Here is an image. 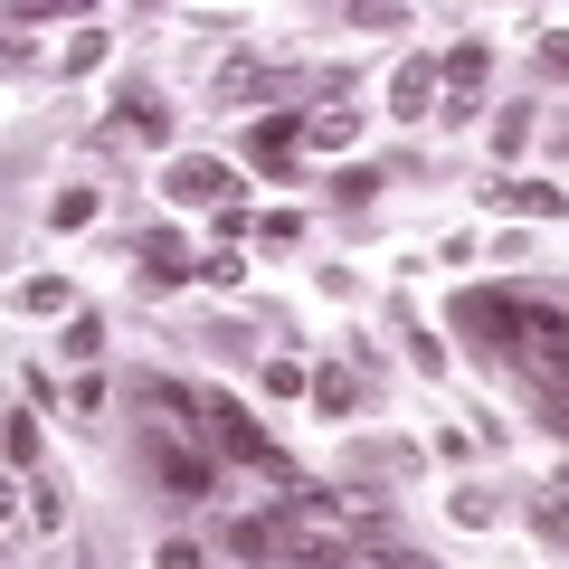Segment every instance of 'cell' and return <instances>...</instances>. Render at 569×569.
<instances>
[{"instance_id": "1", "label": "cell", "mask_w": 569, "mask_h": 569, "mask_svg": "<svg viewBox=\"0 0 569 569\" xmlns=\"http://www.w3.org/2000/svg\"><path fill=\"white\" fill-rule=\"evenodd\" d=\"M456 332H475V351H485V361H522V305H512V295L466 284V295H456Z\"/></svg>"}, {"instance_id": "2", "label": "cell", "mask_w": 569, "mask_h": 569, "mask_svg": "<svg viewBox=\"0 0 569 569\" xmlns=\"http://www.w3.org/2000/svg\"><path fill=\"white\" fill-rule=\"evenodd\" d=\"M200 408H209V427H219V447H228V456H238V466H257V475H266V485H284V493L305 485V475L284 466V456H276V447H266V427H257V418H247V408H238V399H200Z\"/></svg>"}, {"instance_id": "3", "label": "cell", "mask_w": 569, "mask_h": 569, "mask_svg": "<svg viewBox=\"0 0 569 569\" xmlns=\"http://www.w3.org/2000/svg\"><path fill=\"white\" fill-rule=\"evenodd\" d=\"M512 305H522V361L569 380V305L560 295H512Z\"/></svg>"}, {"instance_id": "4", "label": "cell", "mask_w": 569, "mask_h": 569, "mask_svg": "<svg viewBox=\"0 0 569 569\" xmlns=\"http://www.w3.org/2000/svg\"><path fill=\"white\" fill-rule=\"evenodd\" d=\"M485 67H493L485 39H456V48H447V114H456V123L485 114Z\"/></svg>"}, {"instance_id": "5", "label": "cell", "mask_w": 569, "mask_h": 569, "mask_svg": "<svg viewBox=\"0 0 569 569\" xmlns=\"http://www.w3.org/2000/svg\"><path fill=\"white\" fill-rule=\"evenodd\" d=\"M228 190H238V181H228L219 162H190V152L162 171V200H171V209H228Z\"/></svg>"}, {"instance_id": "6", "label": "cell", "mask_w": 569, "mask_h": 569, "mask_svg": "<svg viewBox=\"0 0 569 569\" xmlns=\"http://www.w3.org/2000/svg\"><path fill=\"white\" fill-rule=\"evenodd\" d=\"M152 475H162V493H171V503H200V493L219 485V475H209V456H190L181 437H152Z\"/></svg>"}, {"instance_id": "7", "label": "cell", "mask_w": 569, "mask_h": 569, "mask_svg": "<svg viewBox=\"0 0 569 569\" xmlns=\"http://www.w3.org/2000/svg\"><path fill=\"white\" fill-rule=\"evenodd\" d=\"M295 142H305V114H257V123H247V162L284 171V162H295Z\"/></svg>"}, {"instance_id": "8", "label": "cell", "mask_w": 569, "mask_h": 569, "mask_svg": "<svg viewBox=\"0 0 569 569\" xmlns=\"http://www.w3.org/2000/svg\"><path fill=\"white\" fill-rule=\"evenodd\" d=\"M437 86H447V67H437V58H408L399 77H389V114H399V123H418L427 104H437Z\"/></svg>"}, {"instance_id": "9", "label": "cell", "mask_w": 569, "mask_h": 569, "mask_svg": "<svg viewBox=\"0 0 569 569\" xmlns=\"http://www.w3.org/2000/svg\"><path fill=\"white\" fill-rule=\"evenodd\" d=\"M485 200L512 209V219H569V190H550V181H485Z\"/></svg>"}, {"instance_id": "10", "label": "cell", "mask_w": 569, "mask_h": 569, "mask_svg": "<svg viewBox=\"0 0 569 569\" xmlns=\"http://www.w3.org/2000/svg\"><path fill=\"white\" fill-rule=\"evenodd\" d=\"M114 114H123V133H133V142H171V104L152 96V86H123Z\"/></svg>"}, {"instance_id": "11", "label": "cell", "mask_w": 569, "mask_h": 569, "mask_svg": "<svg viewBox=\"0 0 569 569\" xmlns=\"http://www.w3.org/2000/svg\"><path fill=\"white\" fill-rule=\"evenodd\" d=\"M351 133H361V114H351V96H342V104H313V114H305V142H323V152H342Z\"/></svg>"}, {"instance_id": "12", "label": "cell", "mask_w": 569, "mask_h": 569, "mask_svg": "<svg viewBox=\"0 0 569 569\" xmlns=\"http://www.w3.org/2000/svg\"><path fill=\"white\" fill-rule=\"evenodd\" d=\"M313 408H323V418H351V408H361V380H351V370H313Z\"/></svg>"}, {"instance_id": "13", "label": "cell", "mask_w": 569, "mask_h": 569, "mask_svg": "<svg viewBox=\"0 0 569 569\" xmlns=\"http://www.w3.org/2000/svg\"><path fill=\"white\" fill-rule=\"evenodd\" d=\"M266 86H276V77H266L257 58H228L219 67V104H247V96H266Z\"/></svg>"}, {"instance_id": "14", "label": "cell", "mask_w": 569, "mask_h": 569, "mask_svg": "<svg viewBox=\"0 0 569 569\" xmlns=\"http://www.w3.org/2000/svg\"><path fill=\"white\" fill-rule=\"evenodd\" d=\"M389 190V171H370V162H351V171H332V200L342 209H361V200H380Z\"/></svg>"}, {"instance_id": "15", "label": "cell", "mask_w": 569, "mask_h": 569, "mask_svg": "<svg viewBox=\"0 0 569 569\" xmlns=\"http://www.w3.org/2000/svg\"><path fill=\"white\" fill-rule=\"evenodd\" d=\"M96 209H104V200L77 181V190H58V200H48V228H96Z\"/></svg>"}, {"instance_id": "16", "label": "cell", "mask_w": 569, "mask_h": 569, "mask_svg": "<svg viewBox=\"0 0 569 569\" xmlns=\"http://www.w3.org/2000/svg\"><path fill=\"white\" fill-rule=\"evenodd\" d=\"M20 512H29L39 531H58V522H67V503H58V485H48V475H39V485H20Z\"/></svg>"}, {"instance_id": "17", "label": "cell", "mask_w": 569, "mask_h": 569, "mask_svg": "<svg viewBox=\"0 0 569 569\" xmlns=\"http://www.w3.org/2000/svg\"><path fill=\"white\" fill-rule=\"evenodd\" d=\"M67 77H96V67H104V29H77V39H67Z\"/></svg>"}, {"instance_id": "18", "label": "cell", "mask_w": 569, "mask_h": 569, "mask_svg": "<svg viewBox=\"0 0 569 569\" xmlns=\"http://www.w3.org/2000/svg\"><path fill=\"white\" fill-rule=\"evenodd\" d=\"M531 142V104H503V114H493V152H522Z\"/></svg>"}, {"instance_id": "19", "label": "cell", "mask_w": 569, "mask_h": 569, "mask_svg": "<svg viewBox=\"0 0 569 569\" xmlns=\"http://www.w3.org/2000/svg\"><path fill=\"white\" fill-rule=\"evenodd\" d=\"M67 351L96 361V351H104V313H67Z\"/></svg>"}, {"instance_id": "20", "label": "cell", "mask_w": 569, "mask_h": 569, "mask_svg": "<svg viewBox=\"0 0 569 569\" xmlns=\"http://www.w3.org/2000/svg\"><path fill=\"white\" fill-rule=\"evenodd\" d=\"M20 305H29V313H67V284H58V276H29Z\"/></svg>"}, {"instance_id": "21", "label": "cell", "mask_w": 569, "mask_h": 569, "mask_svg": "<svg viewBox=\"0 0 569 569\" xmlns=\"http://www.w3.org/2000/svg\"><path fill=\"white\" fill-rule=\"evenodd\" d=\"M399 342H408V361H418V370H447V342H427L418 323H399Z\"/></svg>"}, {"instance_id": "22", "label": "cell", "mask_w": 569, "mask_h": 569, "mask_svg": "<svg viewBox=\"0 0 569 569\" xmlns=\"http://www.w3.org/2000/svg\"><path fill=\"white\" fill-rule=\"evenodd\" d=\"M238 276H247L238 247H209V257H200V284H238Z\"/></svg>"}, {"instance_id": "23", "label": "cell", "mask_w": 569, "mask_h": 569, "mask_svg": "<svg viewBox=\"0 0 569 569\" xmlns=\"http://www.w3.org/2000/svg\"><path fill=\"white\" fill-rule=\"evenodd\" d=\"M541 541H569V503H541Z\"/></svg>"}, {"instance_id": "24", "label": "cell", "mask_w": 569, "mask_h": 569, "mask_svg": "<svg viewBox=\"0 0 569 569\" xmlns=\"http://www.w3.org/2000/svg\"><path fill=\"white\" fill-rule=\"evenodd\" d=\"M162 569H209V560H200L190 541H162Z\"/></svg>"}, {"instance_id": "25", "label": "cell", "mask_w": 569, "mask_h": 569, "mask_svg": "<svg viewBox=\"0 0 569 569\" xmlns=\"http://www.w3.org/2000/svg\"><path fill=\"white\" fill-rule=\"evenodd\" d=\"M380 569H437L427 550H380Z\"/></svg>"}, {"instance_id": "26", "label": "cell", "mask_w": 569, "mask_h": 569, "mask_svg": "<svg viewBox=\"0 0 569 569\" xmlns=\"http://www.w3.org/2000/svg\"><path fill=\"white\" fill-rule=\"evenodd\" d=\"M541 58L560 67V77H569V29H560V39H541Z\"/></svg>"}]
</instances>
